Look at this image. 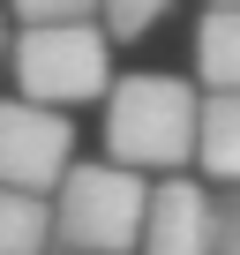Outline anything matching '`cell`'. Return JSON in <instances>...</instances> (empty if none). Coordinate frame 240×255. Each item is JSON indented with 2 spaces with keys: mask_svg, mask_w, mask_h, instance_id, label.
I'll use <instances>...</instances> for the list:
<instances>
[{
  "mask_svg": "<svg viewBox=\"0 0 240 255\" xmlns=\"http://www.w3.org/2000/svg\"><path fill=\"white\" fill-rule=\"evenodd\" d=\"M195 113L203 90L165 68H128L105 90V165H128L143 180H180L195 165Z\"/></svg>",
  "mask_w": 240,
  "mask_h": 255,
  "instance_id": "cell-1",
  "label": "cell"
},
{
  "mask_svg": "<svg viewBox=\"0 0 240 255\" xmlns=\"http://www.w3.org/2000/svg\"><path fill=\"white\" fill-rule=\"evenodd\" d=\"M15 15V30H45V23H98V0H0Z\"/></svg>",
  "mask_w": 240,
  "mask_h": 255,
  "instance_id": "cell-9",
  "label": "cell"
},
{
  "mask_svg": "<svg viewBox=\"0 0 240 255\" xmlns=\"http://www.w3.org/2000/svg\"><path fill=\"white\" fill-rule=\"evenodd\" d=\"M8 68H15V98L45 105V113H75V105H105L113 90V38L98 23H45V30H15L8 38Z\"/></svg>",
  "mask_w": 240,
  "mask_h": 255,
  "instance_id": "cell-3",
  "label": "cell"
},
{
  "mask_svg": "<svg viewBox=\"0 0 240 255\" xmlns=\"http://www.w3.org/2000/svg\"><path fill=\"white\" fill-rule=\"evenodd\" d=\"M53 255H60V248H53Z\"/></svg>",
  "mask_w": 240,
  "mask_h": 255,
  "instance_id": "cell-13",
  "label": "cell"
},
{
  "mask_svg": "<svg viewBox=\"0 0 240 255\" xmlns=\"http://www.w3.org/2000/svg\"><path fill=\"white\" fill-rule=\"evenodd\" d=\"M0 255H53V203L0 188Z\"/></svg>",
  "mask_w": 240,
  "mask_h": 255,
  "instance_id": "cell-7",
  "label": "cell"
},
{
  "mask_svg": "<svg viewBox=\"0 0 240 255\" xmlns=\"http://www.w3.org/2000/svg\"><path fill=\"white\" fill-rule=\"evenodd\" d=\"M173 8H180V0H98V30H105L113 45H135V38H150Z\"/></svg>",
  "mask_w": 240,
  "mask_h": 255,
  "instance_id": "cell-8",
  "label": "cell"
},
{
  "mask_svg": "<svg viewBox=\"0 0 240 255\" xmlns=\"http://www.w3.org/2000/svg\"><path fill=\"white\" fill-rule=\"evenodd\" d=\"M195 90L203 98L240 90V8H203V23H195Z\"/></svg>",
  "mask_w": 240,
  "mask_h": 255,
  "instance_id": "cell-5",
  "label": "cell"
},
{
  "mask_svg": "<svg viewBox=\"0 0 240 255\" xmlns=\"http://www.w3.org/2000/svg\"><path fill=\"white\" fill-rule=\"evenodd\" d=\"M195 173L218 180V188H240V90L203 98V113H195Z\"/></svg>",
  "mask_w": 240,
  "mask_h": 255,
  "instance_id": "cell-6",
  "label": "cell"
},
{
  "mask_svg": "<svg viewBox=\"0 0 240 255\" xmlns=\"http://www.w3.org/2000/svg\"><path fill=\"white\" fill-rule=\"evenodd\" d=\"M150 188L128 165L105 158H75L68 180L53 188V248L60 255H135L143 225H150Z\"/></svg>",
  "mask_w": 240,
  "mask_h": 255,
  "instance_id": "cell-2",
  "label": "cell"
},
{
  "mask_svg": "<svg viewBox=\"0 0 240 255\" xmlns=\"http://www.w3.org/2000/svg\"><path fill=\"white\" fill-rule=\"evenodd\" d=\"M8 38H15V30H8V8H0V60H8Z\"/></svg>",
  "mask_w": 240,
  "mask_h": 255,
  "instance_id": "cell-11",
  "label": "cell"
},
{
  "mask_svg": "<svg viewBox=\"0 0 240 255\" xmlns=\"http://www.w3.org/2000/svg\"><path fill=\"white\" fill-rule=\"evenodd\" d=\"M210 8H240V0H210Z\"/></svg>",
  "mask_w": 240,
  "mask_h": 255,
  "instance_id": "cell-12",
  "label": "cell"
},
{
  "mask_svg": "<svg viewBox=\"0 0 240 255\" xmlns=\"http://www.w3.org/2000/svg\"><path fill=\"white\" fill-rule=\"evenodd\" d=\"M68 165H75V120L45 113L30 98H0V188L53 203V188L68 180Z\"/></svg>",
  "mask_w": 240,
  "mask_h": 255,
  "instance_id": "cell-4",
  "label": "cell"
},
{
  "mask_svg": "<svg viewBox=\"0 0 240 255\" xmlns=\"http://www.w3.org/2000/svg\"><path fill=\"white\" fill-rule=\"evenodd\" d=\"M210 255H240V188H210Z\"/></svg>",
  "mask_w": 240,
  "mask_h": 255,
  "instance_id": "cell-10",
  "label": "cell"
}]
</instances>
